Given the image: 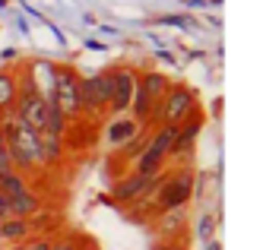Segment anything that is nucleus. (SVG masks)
Listing matches in <instances>:
<instances>
[{
    "label": "nucleus",
    "mask_w": 263,
    "mask_h": 250,
    "mask_svg": "<svg viewBox=\"0 0 263 250\" xmlns=\"http://www.w3.org/2000/svg\"><path fill=\"white\" fill-rule=\"evenodd\" d=\"M0 127H4V143L10 152V162L20 175L32 178V175H42L45 162H42V146H39V130H32L20 114L13 108L10 111H0Z\"/></svg>",
    "instance_id": "1"
},
{
    "label": "nucleus",
    "mask_w": 263,
    "mask_h": 250,
    "mask_svg": "<svg viewBox=\"0 0 263 250\" xmlns=\"http://www.w3.org/2000/svg\"><path fill=\"white\" fill-rule=\"evenodd\" d=\"M172 80L162 70H140L137 73V89H134V102H130V118L140 121L143 127H153V114L162 102V95L168 92Z\"/></svg>",
    "instance_id": "2"
},
{
    "label": "nucleus",
    "mask_w": 263,
    "mask_h": 250,
    "mask_svg": "<svg viewBox=\"0 0 263 250\" xmlns=\"http://www.w3.org/2000/svg\"><path fill=\"white\" fill-rule=\"evenodd\" d=\"M197 194V175L191 165H181L175 171L165 168V178L159 184V190L153 194V216L159 213H168V209H178V206H187Z\"/></svg>",
    "instance_id": "3"
},
{
    "label": "nucleus",
    "mask_w": 263,
    "mask_h": 250,
    "mask_svg": "<svg viewBox=\"0 0 263 250\" xmlns=\"http://www.w3.org/2000/svg\"><path fill=\"white\" fill-rule=\"evenodd\" d=\"M197 111H200V95L187 83H172L168 92L162 95L156 114H153V127H162V124H175L178 127L181 121H187Z\"/></svg>",
    "instance_id": "4"
},
{
    "label": "nucleus",
    "mask_w": 263,
    "mask_h": 250,
    "mask_svg": "<svg viewBox=\"0 0 263 250\" xmlns=\"http://www.w3.org/2000/svg\"><path fill=\"white\" fill-rule=\"evenodd\" d=\"M162 178H165V171H159V175H153V178L137 175V171H127V175H121V178L111 181V197H108V203H115V206H134V203L153 200V194L159 190Z\"/></svg>",
    "instance_id": "5"
},
{
    "label": "nucleus",
    "mask_w": 263,
    "mask_h": 250,
    "mask_svg": "<svg viewBox=\"0 0 263 250\" xmlns=\"http://www.w3.org/2000/svg\"><path fill=\"white\" fill-rule=\"evenodd\" d=\"M80 70L73 64H58L54 70V86H51V105L58 108L67 121L80 118Z\"/></svg>",
    "instance_id": "6"
},
{
    "label": "nucleus",
    "mask_w": 263,
    "mask_h": 250,
    "mask_svg": "<svg viewBox=\"0 0 263 250\" xmlns=\"http://www.w3.org/2000/svg\"><path fill=\"white\" fill-rule=\"evenodd\" d=\"M108 70L80 76V118L83 121H102L108 118Z\"/></svg>",
    "instance_id": "7"
},
{
    "label": "nucleus",
    "mask_w": 263,
    "mask_h": 250,
    "mask_svg": "<svg viewBox=\"0 0 263 250\" xmlns=\"http://www.w3.org/2000/svg\"><path fill=\"white\" fill-rule=\"evenodd\" d=\"M137 73L140 67H130V64H118V67H108V118L111 114H127L130 102H134V89H137Z\"/></svg>",
    "instance_id": "8"
},
{
    "label": "nucleus",
    "mask_w": 263,
    "mask_h": 250,
    "mask_svg": "<svg viewBox=\"0 0 263 250\" xmlns=\"http://www.w3.org/2000/svg\"><path fill=\"white\" fill-rule=\"evenodd\" d=\"M203 124H206V121H203V114H200V111L178 124L175 143H172V162H184V165H187V159H191V152H194V146H197V140H200Z\"/></svg>",
    "instance_id": "9"
},
{
    "label": "nucleus",
    "mask_w": 263,
    "mask_h": 250,
    "mask_svg": "<svg viewBox=\"0 0 263 250\" xmlns=\"http://www.w3.org/2000/svg\"><path fill=\"white\" fill-rule=\"evenodd\" d=\"M140 130H143V124L134 121L130 114H111L108 124H105V143H108L111 149H121L127 140H134Z\"/></svg>",
    "instance_id": "10"
},
{
    "label": "nucleus",
    "mask_w": 263,
    "mask_h": 250,
    "mask_svg": "<svg viewBox=\"0 0 263 250\" xmlns=\"http://www.w3.org/2000/svg\"><path fill=\"white\" fill-rule=\"evenodd\" d=\"M153 232L159 235V241L184 238V235H187V206H178V209H168V213H159Z\"/></svg>",
    "instance_id": "11"
},
{
    "label": "nucleus",
    "mask_w": 263,
    "mask_h": 250,
    "mask_svg": "<svg viewBox=\"0 0 263 250\" xmlns=\"http://www.w3.org/2000/svg\"><path fill=\"white\" fill-rule=\"evenodd\" d=\"M20 67L29 73V80H32V83L51 99V86H54V70H58V61H45V57H35V61H26V64H20Z\"/></svg>",
    "instance_id": "12"
},
{
    "label": "nucleus",
    "mask_w": 263,
    "mask_h": 250,
    "mask_svg": "<svg viewBox=\"0 0 263 250\" xmlns=\"http://www.w3.org/2000/svg\"><path fill=\"white\" fill-rule=\"evenodd\" d=\"M39 146H42V162L45 168H58L67 156V143L64 137H58V133L51 130H39Z\"/></svg>",
    "instance_id": "13"
},
{
    "label": "nucleus",
    "mask_w": 263,
    "mask_h": 250,
    "mask_svg": "<svg viewBox=\"0 0 263 250\" xmlns=\"http://www.w3.org/2000/svg\"><path fill=\"white\" fill-rule=\"evenodd\" d=\"M7 200H10V213H13V219H29V216H35V213H42V209H45L42 197L35 194L32 187H29V190H23V194L7 197Z\"/></svg>",
    "instance_id": "14"
},
{
    "label": "nucleus",
    "mask_w": 263,
    "mask_h": 250,
    "mask_svg": "<svg viewBox=\"0 0 263 250\" xmlns=\"http://www.w3.org/2000/svg\"><path fill=\"white\" fill-rule=\"evenodd\" d=\"M29 235H32V222L29 219H4L0 222V241L16 244V241H26Z\"/></svg>",
    "instance_id": "15"
},
{
    "label": "nucleus",
    "mask_w": 263,
    "mask_h": 250,
    "mask_svg": "<svg viewBox=\"0 0 263 250\" xmlns=\"http://www.w3.org/2000/svg\"><path fill=\"white\" fill-rule=\"evenodd\" d=\"M16 102V67H0V111H10Z\"/></svg>",
    "instance_id": "16"
},
{
    "label": "nucleus",
    "mask_w": 263,
    "mask_h": 250,
    "mask_svg": "<svg viewBox=\"0 0 263 250\" xmlns=\"http://www.w3.org/2000/svg\"><path fill=\"white\" fill-rule=\"evenodd\" d=\"M51 250H96V244L83 235H64L51 241Z\"/></svg>",
    "instance_id": "17"
},
{
    "label": "nucleus",
    "mask_w": 263,
    "mask_h": 250,
    "mask_svg": "<svg viewBox=\"0 0 263 250\" xmlns=\"http://www.w3.org/2000/svg\"><path fill=\"white\" fill-rule=\"evenodd\" d=\"M216 228H219V219L213 216V213H203L200 219H197V241L203 244V241H210V238H216Z\"/></svg>",
    "instance_id": "18"
},
{
    "label": "nucleus",
    "mask_w": 263,
    "mask_h": 250,
    "mask_svg": "<svg viewBox=\"0 0 263 250\" xmlns=\"http://www.w3.org/2000/svg\"><path fill=\"white\" fill-rule=\"evenodd\" d=\"M51 235H29L26 241H16L10 250H51Z\"/></svg>",
    "instance_id": "19"
},
{
    "label": "nucleus",
    "mask_w": 263,
    "mask_h": 250,
    "mask_svg": "<svg viewBox=\"0 0 263 250\" xmlns=\"http://www.w3.org/2000/svg\"><path fill=\"white\" fill-rule=\"evenodd\" d=\"M10 171H16V168L10 162V152H7V143H4V127H0V175H10Z\"/></svg>",
    "instance_id": "20"
},
{
    "label": "nucleus",
    "mask_w": 263,
    "mask_h": 250,
    "mask_svg": "<svg viewBox=\"0 0 263 250\" xmlns=\"http://www.w3.org/2000/svg\"><path fill=\"white\" fill-rule=\"evenodd\" d=\"M149 250H187V241L184 238H168V241H156Z\"/></svg>",
    "instance_id": "21"
},
{
    "label": "nucleus",
    "mask_w": 263,
    "mask_h": 250,
    "mask_svg": "<svg viewBox=\"0 0 263 250\" xmlns=\"http://www.w3.org/2000/svg\"><path fill=\"white\" fill-rule=\"evenodd\" d=\"M4 219H13V213H10V200H7V194H0V222Z\"/></svg>",
    "instance_id": "22"
},
{
    "label": "nucleus",
    "mask_w": 263,
    "mask_h": 250,
    "mask_svg": "<svg viewBox=\"0 0 263 250\" xmlns=\"http://www.w3.org/2000/svg\"><path fill=\"white\" fill-rule=\"evenodd\" d=\"M203 250H222V241H219V238H210V241H203Z\"/></svg>",
    "instance_id": "23"
},
{
    "label": "nucleus",
    "mask_w": 263,
    "mask_h": 250,
    "mask_svg": "<svg viewBox=\"0 0 263 250\" xmlns=\"http://www.w3.org/2000/svg\"><path fill=\"white\" fill-rule=\"evenodd\" d=\"M0 244H4V241H0Z\"/></svg>",
    "instance_id": "24"
}]
</instances>
